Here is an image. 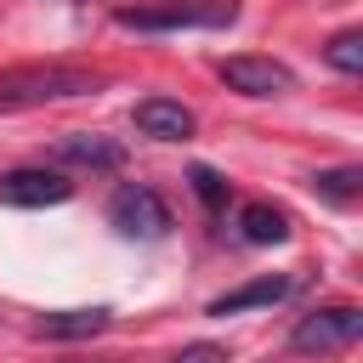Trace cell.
<instances>
[{
  "mask_svg": "<svg viewBox=\"0 0 363 363\" xmlns=\"http://www.w3.org/2000/svg\"><path fill=\"white\" fill-rule=\"evenodd\" d=\"M130 119H136V130L153 136V142H187V136H193V108H182V102H170V96H142Z\"/></svg>",
  "mask_w": 363,
  "mask_h": 363,
  "instance_id": "52a82bcc",
  "label": "cell"
},
{
  "mask_svg": "<svg viewBox=\"0 0 363 363\" xmlns=\"http://www.w3.org/2000/svg\"><path fill=\"white\" fill-rule=\"evenodd\" d=\"M102 79L85 68H62V62H34V68H6L0 74V113H23V108H45V102H74L91 96Z\"/></svg>",
  "mask_w": 363,
  "mask_h": 363,
  "instance_id": "6da1fadb",
  "label": "cell"
},
{
  "mask_svg": "<svg viewBox=\"0 0 363 363\" xmlns=\"http://www.w3.org/2000/svg\"><path fill=\"white\" fill-rule=\"evenodd\" d=\"M289 289H295V278L267 272V278H255V284H244V289L216 295V301H210V318H233V312H250V306H272V301H284Z\"/></svg>",
  "mask_w": 363,
  "mask_h": 363,
  "instance_id": "9c48e42d",
  "label": "cell"
},
{
  "mask_svg": "<svg viewBox=\"0 0 363 363\" xmlns=\"http://www.w3.org/2000/svg\"><path fill=\"white\" fill-rule=\"evenodd\" d=\"M238 17L233 0H210V6H125L119 28H142V34H170V28H227Z\"/></svg>",
  "mask_w": 363,
  "mask_h": 363,
  "instance_id": "7a4b0ae2",
  "label": "cell"
},
{
  "mask_svg": "<svg viewBox=\"0 0 363 363\" xmlns=\"http://www.w3.org/2000/svg\"><path fill=\"white\" fill-rule=\"evenodd\" d=\"M74 199V182L62 170H45V164H23V170H6L0 176V204H17V210H45V204H68Z\"/></svg>",
  "mask_w": 363,
  "mask_h": 363,
  "instance_id": "8992f818",
  "label": "cell"
},
{
  "mask_svg": "<svg viewBox=\"0 0 363 363\" xmlns=\"http://www.w3.org/2000/svg\"><path fill=\"white\" fill-rule=\"evenodd\" d=\"M323 57H329V68H340V74H363V34H357V28L335 34V40L323 45Z\"/></svg>",
  "mask_w": 363,
  "mask_h": 363,
  "instance_id": "4fadbf2b",
  "label": "cell"
},
{
  "mask_svg": "<svg viewBox=\"0 0 363 363\" xmlns=\"http://www.w3.org/2000/svg\"><path fill=\"white\" fill-rule=\"evenodd\" d=\"M216 79L238 96H289L295 91V74L272 57H221L216 62Z\"/></svg>",
  "mask_w": 363,
  "mask_h": 363,
  "instance_id": "5b68a950",
  "label": "cell"
},
{
  "mask_svg": "<svg viewBox=\"0 0 363 363\" xmlns=\"http://www.w3.org/2000/svg\"><path fill=\"white\" fill-rule=\"evenodd\" d=\"M108 306H85V312H45L40 318V335L45 340H91V335H102L108 329Z\"/></svg>",
  "mask_w": 363,
  "mask_h": 363,
  "instance_id": "30bf717a",
  "label": "cell"
},
{
  "mask_svg": "<svg viewBox=\"0 0 363 363\" xmlns=\"http://www.w3.org/2000/svg\"><path fill=\"white\" fill-rule=\"evenodd\" d=\"M57 159L85 164V170H119L125 164V147L108 142V136H96V130H68V136H57Z\"/></svg>",
  "mask_w": 363,
  "mask_h": 363,
  "instance_id": "ba28073f",
  "label": "cell"
},
{
  "mask_svg": "<svg viewBox=\"0 0 363 363\" xmlns=\"http://www.w3.org/2000/svg\"><path fill=\"white\" fill-rule=\"evenodd\" d=\"M108 221H113L125 238H164V233H170L164 199H159L153 187H142V182H125V187L108 199Z\"/></svg>",
  "mask_w": 363,
  "mask_h": 363,
  "instance_id": "277c9868",
  "label": "cell"
},
{
  "mask_svg": "<svg viewBox=\"0 0 363 363\" xmlns=\"http://www.w3.org/2000/svg\"><path fill=\"white\" fill-rule=\"evenodd\" d=\"M176 363H227V352H221L216 340H199V346H187Z\"/></svg>",
  "mask_w": 363,
  "mask_h": 363,
  "instance_id": "9a60e30c",
  "label": "cell"
},
{
  "mask_svg": "<svg viewBox=\"0 0 363 363\" xmlns=\"http://www.w3.org/2000/svg\"><path fill=\"white\" fill-rule=\"evenodd\" d=\"M312 193H318V199H329V204H352V199L363 193V170H357V164L318 170V176H312Z\"/></svg>",
  "mask_w": 363,
  "mask_h": 363,
  "instance_id": "7c38bea8",
  "label": "cell"
},
{
  "mask_svg": "<svg viewBox=\"0 0 363 363\" xmlns=\"http://www.w3.org/2000/svg\"><path fill=\"white\" fill-rule=\"evenodd\" d=\"M187 182H193V193H199L210 210H221V204H227V182H221L210 164H193V170H187Z\"/></svg>",
  "mask_w": 363,
  "mask_h": 363,
  "instance_id": "5bb4252c",
  "label": "cell"
},
{
  "mask_svg": "<svg viewBox=\"0 0 363 363\" xmlns=\"http://www.w3.org/2000/svg\"><path fill=\"white\" fill-rule=\"evenodd\" d=\"M238 238L244 244H284L289 238V216L272 204H244L238 210Z\"/></svg>",
  "mask_w": 363,
  "mask_h": 363,
  "instance_id": "8fae6325",
  "label": "cell"
},
{
  "mask_svg": "<svg viewBox=\"0 0 363 363\" xmlns=\"http://www.w3.org/2000/svg\"><path fill=\"white\" fill-rule=\"evenodd\" d=\"M357 335H363V306H318L289 329V346L323 357V352H346Z\"/></svg>",
  "mask_w": 363,
  "mask_h": 363,
  "instance_id": "3957f363",
  "label": "cell"
}]
</instances>
